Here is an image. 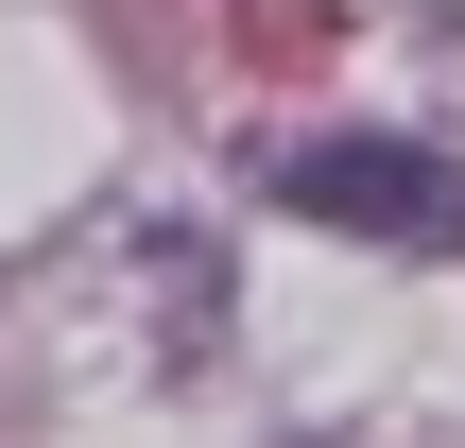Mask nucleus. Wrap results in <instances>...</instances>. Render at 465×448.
<instances>
[{
    "instance_id": "obj_1",
    "label": "nucleus",
    "mask_w": 465,
    "mask_h": 448,
    "mask_svg": "<svg viewBox=\"0 0 465 448\" xmlns=\"http://www.w3.org/2000/svg\"><path fill=\"white\" fill-rule=\"evenodd\" d=\"M276 190H293L311 224H345V242H414V259H465V173H449V155H414V138H311Z\"/></svg>"
}]
</instances>
